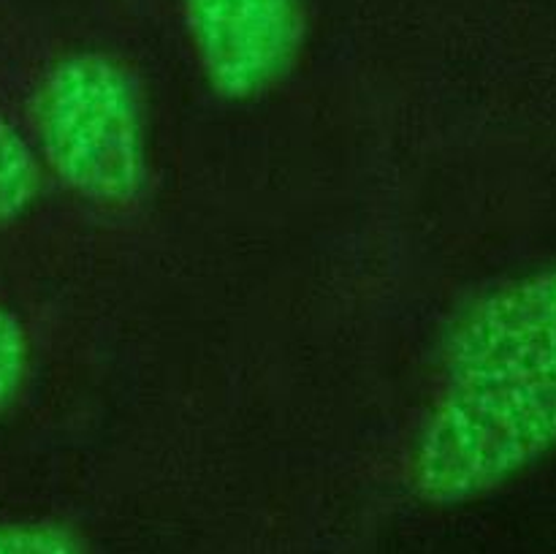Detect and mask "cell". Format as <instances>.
Listing matches in <instances>:
<instances>
[{"label":"cell","instance_id":"cell-1","mask_svg":"<svg viewBox=\"0 0 556 554\" xmlns=\"http://www.w3.org/2000/svg\"><path fill=\"white\" fill-rule=\"evenodd\" d=\"M30 119L43 161L74 193L123 206L144 190L139 90L117 60L98 52L58 60L33 92Z\"/></svg>","mask_w":556,"mask_h":554},{"label":"cell","instance_id":"cell-2","mask_svg":"<svg viewBox=\"0 0 556 554\" xmlns=\"http://www.w3.org/2000/svg\"><path fill=\"white\" fill-rule=\"evenodd\" d=\"M556 451V380L451 383L410 454V481L451 505L503 487Z\"/></svg>","mask_w":556,"mask_h":554},{"label":"cell","instance_id":"cell-3","mask_svg":"<svg viewBox=\"0 0 556 554\" xmlns=\"http://www.w3.org/2000/svg\"><path fill=\"white\" fill-rule=\"evenodd\" d=\"M451 383L556 380V266L467 304L443 340Z\"/></svg>","mask_w":556,"mask_h":554},{"label":"cell","instance_id":"cell-4","mask_svg":"<svg viewBox=\"0 0 556 554\" xmlns=\"http://www.w3.org/2000/svg\"><path fill=\"white\" fill-rule=\"evenodd\" d=\"M212 90L250 101L282 81L304 43L302 0H182Z\"/></svg>","mask_w":556,"mask_h":554},{"label":"cell","instance_id":"cell-5","mask_svg":"<svg viewBox=\"0 0 556 554\" xmlns=\"http://www.w3.org/2000/svg\"><path fill=\"white\" fill-rule=\"evenodd\" d=\"M43 177L25 136L0 114V226L20 221L41 196Z\"/></svg>","mask_w":556,"mask_h":554},{"label":"cell","instance_id":"cell-6","mask_svg":"<svg viewBox=\"0 0 556 554\" xmlns=\"http://www.w3.org/2000/svg\"><path fill=\"white\" fill-rule=\"evenodd\" d=\"M0 554H85V546L63 525L9 521L0 525Z\"/></svg>","mask_w":556,"mask_h":554},{"label":"cell","instance_id":"cell-7","mask_svg":"<svg viewBox=\"0 0 556 554\" xmlns=\"http://www.w3.org/2000/svg\"><path fill=\"white\" fill-rule=\"evenodd\" d=\"M30 367V345L20 320L0 307V411L20 394Z\"/></svg>","mask_w":556,"mask_h":554}]
</instances>
